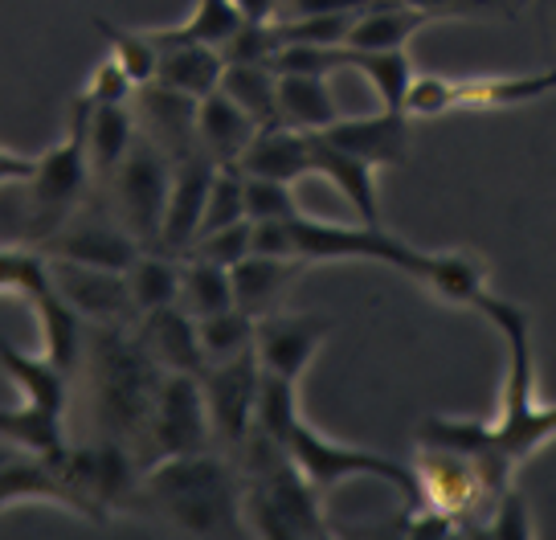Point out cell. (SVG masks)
I'll use <instances>...</instances> for the list:
<instances>
[{
  "label": "cell",
  "instance_id": "obj_23",
  "mask_svg": "<svg viewBox=\"0 0 556 540\" xmlns=\"http://www.w3.org/2000/svg\"><path fill=\"white\" fill-rule=\"evenodd\" d=\"M83 99V95H78ZM87 103V99H83ZM139 136V120L131 103H87V120H83V140H87V160L90 176L106 180L119 168V160L127 156V148Z\"/></svg>",
  "mask_w": 556,
  "mask_h": 540
},
{
  "label": "cell",
  "instance_id": "obj_41",
  "mask_svg": "<svg viewBox=\"0 0 556 540\" xmlns=\"http://www.w3.org/2000/svg\"><path fill=\"white\" fill-rule=\"evenodd\" d=\"M483 532L495 540H532L536 537V528H532V504H528V495H523L516 484L504 488L495 500H491Z\"/></svg>",
  "mask_w": 556,
  "mask_h": 540
},
{
  "label": "cell",
  "instance_id": "obj_46",
  "mask_svg": "<svg viewBox=\"0 0 556 540\" xmlns=\"http://www.w3.org/2000/svg\"><path fill=\"white\" fill-rule=\"evenodd\" d=\"M372 4L384 0H278L275 21H295V17H336V13H365Z\"/></svg>",
  "mask_w": 556,
  "mask_h": 540
},
{
  "label": "cell",
  "instance_id": "obj_19",
  "mask_svg": "<svg viewBox=\"0 0 556 540\" xmlns=\"http://www.w3.org/2000/svg\"><path fill=\"white\" fill-rule=\"evenodd\" d=\"M136 336L139 344L156 356V365L168 368V373H201L205 368V352L197 340V319L180 303L143 312L136 319Z\"/></svg>",
  "mask_w": 556,
  "mask_h": 540
},
{
  "label": "cell",
  "instance_id": "obj_38",
  "mask_svg": "<svg viewBox=\"0 0 556 540\" xmlns=\"http://www.w3.org/2000/svg\"><path fill=\"white\" fill-rule=\"evenodd\" d=\"M50 287V254L41 246H0V296H17L34 303Z\"/></svg>",
  "mask_w": 556,
  "mask_h": 540
},
{
  "label": "cell",
  "instance_id": "obj_20",
  "mask_svg": "<svg viewBox=\"0 0 556 540\" xmlns=\"http://www.w3.org/2000/svg\"><path fill=\"white\" fill-rule=\"evenodd\" d=\"M238 168L245 176H266V180H287L299 185L312 173V131H299L287 123L275 127H258V136L250 140V148L242 152Z\"/></svg>",
  "mask_w": 556,
  "mask_h": 540
},
{
  "label": "cell",
  "instance_id": "obj_8",
  "mask_svg": "<svg viewBox=\"0 0 556 540\" xmlns=\"http://www.w3.org/2000/svg\"><path fill=\"white\" fill-rule=\"evenodd\" d=\"M143 451L148 463L173 459V454L208 451L213 442V422H208L205 389H201V373H168L156 389L152 414L143 426Z\"/></svg>",
  "mask_w": 556,
  "mask_h": 540
},
{
  "label": "cell",
  "instance_id": "obj_44",
  "mask_svg": "<svg viewBox=\"0 0 556 540\" xmlns=\"http://www.w3.org/2000/svg\"><path fill=\"white\" fill-rule=\"evenodd\" d=\"M454 106V78L446 74H414V83L405 90V115L409 120H438L451 115Z\"/></svg>",
  "mask_w": 556,
  "mask_h": 540
},
{
  "label": "cell",
  "instance_id": "obj_3",
  "mask_svg": "<svg viewBox=\"0 0 556 540\" xmlns=\"http://www.w3.org/2000/svg\"><path fill=\"white\" fill-rule=\"evenodd\" d=\"M254 254L299 262H381V266L409 275L414 282L426 279L430 259H434V250H417L381 226L319 222L307 213H295L287 222H254Z\"/></svg>",
  "mask_w": 556,
  "mask_h": 540
},
{
  "label": "cell",
  "instance_id": "obj_35",
  "mask_svg": "<svg viewBox=\"0 0 556 540\" xmlns=\"http://www.w3.org/2000/svg\"><path fill=\"white\" fill-rule=\"evenodd\" d=\"M217 90H226L242 111H250L258 127L278 123V74L266 62H226Z\"/></svg>",
  "mask_w": 556,
  "mask_h": 540
},
{
  "label": "cell",
  "instance_id": "obj_22",
  "mask_svg": "<svg viewBox=\"0 0 556 540\" xmlns=\"http://www.w3.org/2000/svg\"><path fill=\"white\" fill-rule=\"evenodd\" d=\"M556 90V71L532 74H467L454 78V106L463 111H504L548 99Z\"/></svg>",
  "mask_w": 556,
  "mask_h": 540
},
{
  "label": "cell",
  "instance_id": "obj_28",
  "mask_svg": "<svg viewBox=\"0 0 556 540\" xmlns=\"http://www.w3.org/2000/svg\"><path fill=\"white\" fill-rule=\"evenodd\" d=\"M438 21L442 17L426 13V9H409V4L384 0V4H372V9H365L356 17L344 46L348 50H405L426 25H438Z\"/></svg>",
  "mask_w": 556,
  "mask_h": 540
},
{
  "label": "cell",
  "instance_id": "obj_49",
  "mask_svg": "<svg viewBox=\"0 0 556 540\" xmlns=\"http://www.w3.org/2000/svg\"><path fill=\"white\" fill-rule=\"evenodd\" d=\"M242 9L245 21H275L278 17V0H233Z\"/></svg>",
  "mask_w": 556,
  "mask_h": 540
},
{
  "label": "cell",
  "instance_id": "obj_25",
  "mask_svg": "<svg viewBox=\"0 0 556 540\" xmlns=\"http://www.w3.org/2000/svg\"><path fill=\"white\" fill-rule=\"evenodd\" d=\"M222 74H226V58L217 46H197V41H164L160 46V87L180 90L189 99H205L222 87Z\"/></svg>",
  "mask_w": 556,
  "mask_h": 540
},
{
  "label": "cell",
  "instance_id": "obj_42",
  "mask_svg": "<svg viewBox=\"0 0 556 540\" xmlns=\"http://www.w3.org/2000/svg\"><path fill=\"white\" fill-rule=\"evenodd\" d=\"M295 213H299L295 185L266 180V176H245V217L250 222H287Z\"/></svg>",
  "mask_w": 556,
  "mask_h": 540
},
{
  "label": "cell",
  "instance_id": "obj_2",
  "mask_svg": "<svg viewBox=\"0 0 556 540\" xmlns=\"http://www.w3.org/2000/svg\"><path fill=\"white\" fill-rule=\"evenodd\" d=\"M164 520L189 537H229L245 532L242 524V484L222 454L192 451L148 463L139 479Z\"/></svg>",
  "mask_w": 556,
  "mask_h": 540
},
{
  "label": "cell",
  "instance_id": "obj_11",
  "mask_svg": "<svg viewBox=\"0 0 556 540\" xmlns=\"http://www.w3.org/2000/svg\"><path fill=\"white\" fill-rule=\"evenodd\" d=\"M328 315L315 312H270L258 319L254 328V356H258L262 373H275L287 381H303V373L312 368L319 349L331 336Z\"/></svg>",
  "mask_w": 556,
  "mask_h": 540
},
{
  "label": "cell",
  "instance_id": "obj_26",
  "mask_svg": "<svg viewBox=\"0 0 556 540\" xmlns=\"http://www.w3.org/2000/svg\"><path fill=\"white\" fill-rule=\"evenodd\" d=\"M29 307L37 315V331H41V356H50L62 373H74L87 352V319L58 296V287L37 296Z\"/></svg>",
  "mask_w": 556,
  "mask_h": 540
},
{
  "label": "cell",
  "instance_id": "obj_24",
  "mask_svg": "<svg viewBox=\"0 0 556 540\" xmlns=\"http://www.w3.org/2000/svg\"><path fill=\"white\" fill-rule=\"evenodd\" d=\"M307 262L299 259H275V254H245L238 266H229L233 275V303L242 307L245 315H262L278 312V303L287 296V287L299 279Z\"/></svg>",
  "mask_w": 556,
  "mask_h": 540
},
{
  "label": "cell",
  "instance_id": "obj_6",
  "mask_svg": "<svg viewBox=\"0 0 556 540\" xmlns=\"http://www.w3.org/2000/svg\"><path fill=\"white\" fill-rule=\"evenodd\" d=\"M83 120H87V103L74 95L66 115V131L37 156V168L29 176V222H34V242L50 238L53 229H62L78 213L83 197H87L90 160L87 140H83Z\"/></svg>",
  "mask_w": 556,
  "mask_h": 540
},
{
  "label": "cell",
  "instance_id": "obj_39",
  "mask_svg": "<svg viewBox=\"0 0 556 540\" xmlns=\"http://www.w3.org/2000/svg\"><path fill=\"white\" fill-rule=\"evenodd\" d=\"M94 25H99V34L106 37L111 58L131 74V83H136V87H152L160 71L156 37L148 34V29H123V25H115V21H106V17H94Z\"/></svg>",
  "mask_w": 556,
  "mask_h": 540
},
{
  "label": "cell",
  "instance_id": "obj_45",
  "mask_svg": "<svg viewBox=\"0 0 556 540\" xmlns=\"http://www.w3.org/2000/svg\"><path fill=\"white\" fill-rule=\"evenodd\" d=\"M136 90L139 87L131 83V74L123 71L119 62L106 53L103 62L87 74V83H83V90H78V95H83L87 103L99 106V103H131V99H136Z\"/></svg>",
  "mask_w": 556,
  "mask_h": 540
},
{
  "label": "cell",
  "instance_id": "obj_36",
  "mask_svg": "<svg viewBox=\"0 0 556 540\" xmlns=\"http://www.w3.org/2000/svg\"><path fill=\"white\" fill-rule=\"evenodd\" d=\"M180 307L192 319L233 307V275H229V266L185 254V262H180Z\"/></svg>",
  "mask_w": 556,
  "mask_h": 540
},
{
  "label": "cell",
  "instance_id": "obj_34",
  "mask_svg": "<svg viewBox=\"0 0 556 540\" xmlns=\"http://www.w3.org/2000/svg\"><path fill=\"white\" fill-rule=\"evenodd\" d=\"M242 25L245 17L233 0H197L185 21H176L168 29H148V34L156 37L160 46L164 41H197V46H217L222 50Z\"/></svg>",
  "mask_w": 556,
  "mask_h": 540
},
{
  "label": "cell",
  "instance_id": "obj_30",
  "mask_svg": "<svg viewBox=\"0 0 556 540\" xmlns=\"http://www.w3.org/2000/svg\"><path fill=\"white\" fill-rule=\"evenodd\" d=\"M417 287H426L430 296L446 299L454 307H475L483 299V291H491L486 287V262L470 250H434L430 271Z\"/></svg>",
  "mask_w": 556,
  "mask_h": 540
},
{
  "label": "cell",
  "instance_id": "obj_50",
  "mask_svg": "<svg viewBox=\"0 0 556 540\" xmlns=\"http://www.w3.org/2000/svg\"><path fill=\"white\" fill-rule=\"evenodd\" d=\"M13 454H17V447H9V442H4V438H0V467H4V463H9V459H13Z\"/></svg>",
  "mask_w": 556,
  "mask_h": 540
},
{
  "label": "cell",
  "instance_id": "obj_18",
  "mask_svg": "<svg viewBox=\"0 0 556 540\" xmlns=\"http://www.w3.org/2000/svg\"><path fill=\"white\" fill-rule=\"evenodd\" d=\"M312 173L324 176L331 189H340V197L361 213L365 226H381L377 168H372L368 160L352 156V152H344V148H336L324 131H312Z\"/></svg>",
  "mask_w": 556,
  "mask_h": 540
},
{
  "label": "cell",
  "instance_id": "obj_32",
  "mask_svg": "<svg viewBox=\"0 0 556 540\" xmlns=\"http://www.w3.org/2000/svg\"><path fill=\"white\" fill-rule=\"evenodd\" d=\"M348 50V46H344ZM348 71H361L365 83L377 95L381 111H401L405 115V90L414 83V62L405 50H348Z\"/></svg>",
  "mask_w": 556,
  "mask_h": 540
},
{
  "label": "cell",
  "instance_id": "obj_48",
  "mask_svg": "<svg viewBox=\"0 0 556 540\" xmlns=\"http://www.w3.org/2000/svg\"><path fill=\"white\" fill-rule=\"evenodd\" d=\"M34 168H37V156L0 143V189H25Z\"/></svg>",
  "mask_w": 556,
  "mask_h": 540
},
{
  "label": "cell",
  "instance_id": "obj_9",
  "mask_svg": "<svg viewBox=\"0 0 556 540\" xmlns=\"http://www.w3.org/2000/svg\"><path fill=\"white\" fill-rule=\"evenodd\" d=\"M201 389H205L208 422H213V442L222 447H242L254 430L258 414V389H262V365L254 352H242L233 361L201 368Z\"/></svg>",
  "mask_w": 556,
  "mask_h": 540
},
{
  "label": "cell",
  "instance_id": "obj_43",
  "mask_svg": "<svg viewBox=\"0 0 556 540\" xmlns=\"http://www.w3.org/2000/svg\"><path fill=\"white\" fill-rule=\"evenodd\" d=\"M192 259L217 262V266H238L245 254H254V222H233V226L208 229L189 250Z\"/></svg>",
  "mask_w": 556,
  "mask_h": 540
},
{
  "label": "cell",
  "instance_id": "obj_10",
  "mask_svg": "<svg viewBox=\"0 0 556 540\" xmlns=\"http://www.w3.org/2000/svg\"><path fill=\"white\" fill-rule=\"evenodd\" d=\"M414 470H417V488H421V504L442 507L458 524L470 520V516H486V507L495 500L491 488H486L483 467L463 451L421 447Z\"/></svg>",
  "mask_w": 556,
  "mask_h": 540
},
{
  "label": "cell",
  "instance_id": "obj_27",
  "mask_svg": "<svg viewBox=\"0 0 556 540\" xmlns=\"http://www.w3.org/2000/svg\"><path fill=\"white\" fill-rule=\"evenodd\" d=\"M0 368L9 373V381L17 385L21 401L41 405V410H50V414H66V401H70L66 377L70 373H62L50 356L25 352V349H17V344H9V340H0Z\"/></svg>",
  "mask_w": 556,
  "mask_h": 540
},
{
  "label": "cell",
  "instance_id": "obj_13",
  "mask_svg": "<svg viewBox=\"0 0 556 540\" xmlns=\"http://www.w3.org/2000/svg\"><path fill=\"white\" fill-rule=\"evenodd\" d=\"M21 504H46V507H66L83 520H94L87 495L74 488V479L62 467V454L46 459V454L17 451L4 467H0V512Z\"/></svg>",
  "mask_w": 556,
  "mask_h": 540
},
{
  "label": "cell",
  "instance_id": "obj_31",
  "mask_svg": "<svg viewBox=\"0 0 556 540\" xmlns=\"http://www.w3.org/2000/svg\"><path fill=\"white\" fill-rule=\"evenodd\" d=\"M0 438L17 451L29 454H46V459H58L66 454V430H62V414H50L41 405H0Z\"/></svg>",
  "mask_w": 556,
  "mask_h": 540
},
{
  "label": "cell",
  "instance_id": "obj_16",
  "mask_svg": "<svg viewBox=\"0 0 556 540\" xmlns=\"http://www.w3.org/2000/svg\"><path fill=\"white\" fill-rule=\"evenodd\" d=\"M336 148H344L352 156L368 160L377 173L381 168H401L409 160V115L401 111H372V115H340L324 127Z\"/></svg>",
  "mask_w": 556,
  "mask_h": 540
},
{
  "label": "cell",
  "instance_id": "obj_17",
  "mask_svg": "<svg viewBox=\"0 0 556 540\" xmlns=\"http://www.w3.org/2000/svg\"><path fill=\"white\" fill-rule=\"evenodd\" d=\"M197 103L180 90H168L152 83V87H139L131 106H136L139 131L148 140H156L173 160L197 152Z\"/></svg>",
  "mask_w": 556,
  "mask_h": 540
},
{
  "label": "cell",
  "instance_id": "obj_21",
  "mask_svg": "<svg viewBox=\"0 0 556 540\" xmlns=\"http://www.w3.org/2000/svg\"><path fill=\"white\" fill-rule=\"evenodd\" d=\"M254 136H258L254 115L233 103L226 90H213L197 103V148L217 164H238Z\"/></svg>",
  "mask_w": 556,
  "mask_h": 540
},
{
  "label": "cell",
  "instance_id": "obj_12",
  "mask_svg": "<svg viewBox=\"0 0 556 540\" xmlns=\"http://www.w3.org/2000/svg\"><path fill=\"white\" fill-rule=\"evenodd\" d=\"M50 275L58 296L66 299L87 324H131L136 303L127 291V271H106V266H87V262L50 259Z\"/></svg>",
  "mask_w": 556,
  "mask_h": 540
},
{
  "label": "cell",
  "instance_id": "obj_47",
  "mask_svg": "<svg viewBox=\"0 0 556 540\" xmlns=\"http://www.w3.org/2000/svg\"><path fill=\"white\" fill-rule=\"evenodd\" d=\"M393 4H409V9H426L434 17H467V13H504V0H393Z\"/></svg>",
  "mask_w": 556,
  "mask_h": 540
},
{
  "label": "cell",
  "instance_id": "obj_1",
  "mask_svg": "<svg viewBox=\"0 0 556 540\" xmlns=\"http://www.w3.org/2000/svg\"><path fill=\"white\" fill-rule=\"evenodd\" d=\"M479 312L500 328L507 349L504 389L495 418H454V414H430L417 426V447H446V451L470 454L486 475L491 495L511 488L516 467L556 438V401L536 398V352H532V319L520 303L483 291L475 303Z\"/></svg>",
  "mask_w": 556,
  "mask_h": 540
},
{
  "label": "cell",
  "instance_id": "obj_15",
  "mask_svg": "<svg viewBox=\"0 0 556 540\" xmlns=\"http://www.w3.org/2000/svg\"><path fill=\"white\" fill-rule=\"evenodd\" d=\"M213 173H217V160L205 156L201 148L173 160V189H168V210H164V229H160L164 254H189V246L197 242Z\"/></svg>",
  "mask_w": 556,
  "mask_h": 540
},
{
  "label": "cell",
  "instance_id": "obj_37",
  "mask_svg": "<svg viewBox=\"0 0 556 540\" xmlns=\"http://www.w3.org/2000/svg\"><path fill=\"white\" fill-rule=\"evenodd\" d=\"M254 328L258 319L245 315L238 303L226 307V312H213L197 319V340H201V352H205V365H217V361H233L242 352H254Z\"/></svg>",
  "mask_w": 556,
  "mask_h": 540
},
{
  "label": "cell",
  "instance_id": "obj_4",
  "mask_svg": "<svg viewBox=\"0 0 556 540\" xmlns=\"http://www.w3.org/2000/svg\"><path fill=\"white\" fill-rule=\"evenodd\" d=\"M90 373H94V414L103 418L106 438H139L152 414L164 368L156 356L127 336V324H103L90 340Z\"/></svg>",
  "mask_w": 556,
  "mask_h": 540
},
{
  "label": "cell",
  "instance_id": "obj_40",
  "mask_svg": "<svg viewBox=\"0 0 556 540\" xmlns=\"http://www.w3.org/2000/svg\"><path fill=\"white\" fill-rule=\"evenodd\" d=\"M233 222H250V217H245V173L238 168V164H217L213 185H208L201 234H208V229H222V226H233ZM201 234H197V238H201ZM189 250H192V246H189Z\"/></svg>",
  "mask_w": 556,
  "mask_h": 540
},
{
  "label": "cell",
  "instance_id": "obj_29",
  "mask_svg": "<svg viewBox=\"0 0 556 540\" xmlns=\"http://www.w3.org/2000/svg\"><path fill=\"white\" fill-rule=\"evenodd\" d=\"M340 120L331 74H278V123L299 131H324Z\"/></svg>",
  "mask_w": 556,
  "mask_h": 540
},
{
  "label": "cell",
  "instance_id": "obj_5",
  "mask_svg": "<svg viewBox=\"0 0 556 540\" xmlns=\"http://www.w3.org/2000/svg\"><path fill=\"white\" fill-rule=\"evenodd\" d=\"M282 447L295 459V467L312 479L319 495L336 491L348 479H372V484H389L405 495V504H421V488H417V470L397 463L393 454L368 451V447H348L340 438H328L315 430L312 422L299 414L291 430L282 435Z\"/></svg>",
  "mask_w": 556,
  "mask_h": 540
},
{
  "label": "cell",
  "instance_id": "obj_7",
  "mask_svg": "<svg viewBox=\"0 0 556 540\" xmlns=\"http://www.w3.org/2000/svg\"><path fill=\"white\" fill-rule=\"evenodd\" d=\"M106 185H111L115 217L148 250H160V229H164L168 189H173V156L139 131L136 143L127 148V156L119 160V168L106 176Z\"/></svg>",
  "mask_w": 556,
  "mask_h": 540
},
{
  "label": "cell",
  "instance_id": "obj_33",
  "mask_svg": "<svg viewBox=\"0 0 556 540\" xmlns=\"http://www.w3.org/2000/svg\"><path fill=\"white\" fill-rule=\"evenodd\" d=\"M127 291H131V303H136V319L143 312L180 303V259L164 254V250H143L127 266Z\"/></svg>",
  "mask_w": 556,
  "mask_h": 540
},
{
  "label": "cell",
  "instance_id": "obj_14",
  "mask_svg": "<svg viewBox=\"0 0 556 540\" xmlns=\"http://www.w3.org/2000/svg\"><path fill=\"white\" fill-rule=\"evenodd\" d=\"M37 246L50 259L87 262V266H106V271H127L148 250L119 217L115 222H99V217H78V213L62 229H53L50 238H41Z\"/></svg>",
  "mask_w": 556,
  "mask_h": 540
}]
</instances>
